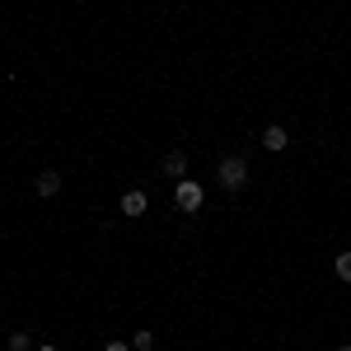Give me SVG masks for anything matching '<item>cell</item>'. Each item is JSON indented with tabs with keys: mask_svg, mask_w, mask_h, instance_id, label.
Returning <instances> with one entry per match:
<instances>
[{
	"mask_svg": "<svg viewBox=\"0 0 351 351\" xmlns=\"http://www.w3.org/2000/svg\"><path fill=\"white\" fill-rule=\"evenodd\" d=\"M216 178H220V188H225V192H239L243 183H248V164H243L239 155H225L220 169H216Z\"/></svg>",
	"mask_w": 351,
	"mask_h": 351,
	"instance_id": "1",
	"label": "cell"
},
{
	"mask_svg": "<svg viewBox=\"0 0 351 351\" xmlns=\"http://www.w3.org/2000/svg\"><path fill=\"white\" fill-rule=\"evenodd\" d=\"M173 202H178V211H202V202H206V192L202 183H192V178H178V188H173Z\"/></svg>",
	"mask_w": 351,
	"mask_h": 351,
	"instance_id": "2",
	"label": "cell"
},
{
	"mask_svg": "<svg viewBox=\"0 0 351 351\" xmlns=\"http://www.w3.org/2000/svg\"><path fill=\"white\" fill-rule=\"evenodd\" d=\"M145 206H150V197H145L141 188L122 192V216H145Z\"/></svg>",
	"mask_w": 351,
	"mask_h": 351,
	"instance_id": "3",
	"label": "cell"
},
{
	"mask_svg": "<svg viewBox=\"0 0 351 351\" xmlns=\"http://www.w3.org/2000/svg\"><path fill=\"white\" fill-rule=\"evenodd\" d=\"M164 173H169V178H183V173H188V155H183V150H169V155H164Z\"/></svg>",
	"mask_w": 351,
	"mask_h": 351,
	"instance_id": "4",
	"label": "cell"
},
{
	"mask_svg": "<svg viewBox=\"0 0 351 351\" xmlns=\"http://www.w3.org/2000/svg\"><path fill=\"white\" fill-rule=\"evenodd\" d=\"M263 145H267V150H286V145H291L286 127H267V132H263Z\"/></svg>",
	"mask_w": 351,
	"mask_h": 351,
	"instance_id": "5",
	"label": "cell"
},
{
	"mask_svg": "<svg viewBox=\"0 0 351 351\" xmlns=\"http://www.w3.org/2000/svg\"><path fill=\"white\" fill-rule=\"evenodd\" d=\"M56 192H61V173H52V169L38 173V197H56Z\"/></svg>",
	"mask_w": 351,
	"mask_h": 351,
	"instance_id": "6",
	"label": "cell"
},
{
	"mask_svg": "<svg viewBox=\"0 0 351 351\" xmlns=\"http://www.w3.org/2000/svg\"><path fill=\"white\" fill-rule=\"evenodd\" d=\"M332 271H337L342 281H351V253H337V258H332Z\"/></svg>",
	"mask_w": 351,
	"mask_h": 351,
	"instance_id": "7",
	"label": "cell"
},
{
	"mask_svg": "<svg viewBox=\"0 0 351 351\" xmlns=\"http://www.w3.org/2000/svg\"><path fill=\"white\" fill-rule=\"evenodd\" d=\"M10 351H33V337L28 332H10Z\"/></svg>",
	"mask_w": 351,
	"mask_h": 351,
	"instance_id": "8",
	"label": "cell"
},
{
	"mask_svg": "<svg viewBox=\"0 0 351 351\" xmlns=\"http://www.w3.org/2000/svg\"><path fill=\"white\" fill-rule=\"evenodd\" d=\"M132 347H136V351H150V347H155V332H145V328H141V332H136V342H132Z\"/></svg>",
	"mask_w": 351,
	"mask_h": 351,
	"instance_id": "9",
	"label": "cell"
},
{
	"mask_svg": "<svg viewBox=\"0 0 351 351\" xmlns=\"http://www.w3.org/2000/svg\"><path fill=\"white\" fill-rule=\"evenodd\" d=\"M104 351H127V342H108V347H104Z\"/></svg>",
	"mask_w": 351,
	"mask_h": 351,
	"instance_id": "10",
	"label": "cell"
},
{
	"mask_svg": "<svg viewBox=\"0 0 351 351\" xmlns=\"http://www.w3.org/2000/svg\"><path fill=\"white\" fill-rule=\"evenodd\" d=\"M33 351H56V347H52V342H47V347H33Z\"/></svg>",
	"mask_w": 351,
	"mask_h": 351,
	"instance_id": "11",
	"label": "cell"
},
{
	"mask_svg": "<svg viewBox=\"0 0 351 351\" xmlns=\"http://www.w3.org/2000/svg\"><path fill=\"white\" fill-rule=\"evenodd\" d=\"M337 351H351V347H337Z\"/></svg>",
	"mask_w": 351,
	"mask_h": 351,
	"instance_id": "12",
	"label": "cell"
}]
</instances>
